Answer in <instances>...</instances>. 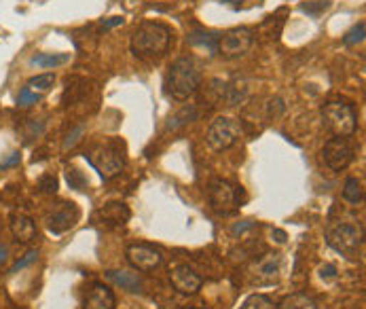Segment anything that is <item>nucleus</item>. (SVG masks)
Returning a JSON list of instances; mask_svg holds the SVG:
<instances>
[{"label":"nucleus","instance_id":"29","mask_svg":"<svg viewBox=\"0 0 366 309\" xmlns=\"http://www.w3.org/2000/svg\"><path fill=\"white\" fill-rule=\"evenodd\" d=\"M83 134H85V125H76V127H73V130L66 134L64 142H62V151L66 153V151L74 149V147H76V142L80 140V136H83Z\"/></svg>","mask_w":366,"mask_h":309},{"label":"nucleus","instance_id":"15","mask_svg":"<svg viewBox=\"0 0 366 309\" xmlns=\"http://www.w3.org/2000/svg\"><path fill=\"white\" fill-rule=\"evenodd\" d=\"M9 227H11V233L13 237L19 241V243H32L38 235V229H36V223L21 214V212H13L11 219H9Z\"/></svg>","mask_w":366,"mask_h":309},{"label":"nucleus","instance_id":"20","mask_svg":"<svg viewBox=\"0 0 366 309\" xmlns=\"http://www.w3.org/2000/svg\"><path fill=\"white\" fill-rule=\"evenodd\" d=\"M278 309H318L315 305V301L309 297V295H305V293H293V295H288Z\"/></svg>","mask_w":366,"mask_h":309},{"label":"nucleus","instance_id":"19","mask_svg":"<svg viewBox=\"0 0 366 309\" xmlns=\"http://www.w3.org/2000/svg\"><path fill=\"white\" fill-rule=\"evenodd\" d=\"M70 60V53H36L32 56V64L41 66V68H58L64 66Z\"/></svg>","mask_w":366,"mask_h":309},{"label":"nucleus","instance_id":"16","mask_svg":"<svg viewBox=\"0 0 366 309\" xmlns=\"http://www.w3.org/2000/svg\"><path fill=\"white\" fill-rule=\"evenodd\" d=\"M117 297L115 293L104 284H93L91 290L83 299V309H115Z\"/></svg>","mask_w":366,"mask_h":309},{"label":"nucleus","instance_id":"37","mask_svg":"<svg viewBox=\"0 0 366 309\" xmlns=\"http://www.w3.org/2000/svg\"><path fill=\"white\" fill-rule=\"evenodd\" d=\"M4 261H6V248L0 243V267H2V263H4Z\"/></svg>","mask_w":366,"mask_h":309},{"label":"nucleus","instance_id":"8","mask_svg":"<svg viewBox=\"0 0 366 309\" xmlns=\"http://www.w3.org/2000/svg\"><path fill=\"white\" fill-rule=\"evenodd\" d=\"M252 43H254V32L250 28H231L219 36L216 51L226 60H235L246 56Z\"/></svg>","mask_w":366,"mask_h":309},{"label":"nucleus","instance_id":"27","mask_svg":"<svg viewBox=\"0 0 366 309\" xmlns=\"http://www.w3.org/2000/svg\"><path fill=\"white\" fill-rule=\"evenodd\" d=\"M38 191L45 195H56L58 193V178L53 174H45L38 178Z\"/></svg>","mask_w":366,"mask_h":309},{"label":"nucleus","instance_id":"31","mask_svg":"<svg viewBox=\"0 0 366 309\" xmlns=\"http://www.w3.org/2000/svg\"><path fill=\"white\" fill-rule=\"evenodd\" d=\"M41 102V93H34L30 91L28 87H23L17 95V104L19 106H32V104H38Z\"/></svg>","mask_w":366,"mask_h":309},{"label":"nucleus","instance_id":"17","mask_svg":"<svg viewBox=\"0 0 366 309\" xmlns=\"http://www.w3.org/2000/svg\"><path fill=\"white\" fill-rule=\"evenodd\" d=\"M284 15H286V11H280V13L267 17V19L261 23V28H258V36H261L263 41H267V43L278 41L280 34H282V28H284V23H286Z\"/></svg>","mask_w":366,"mask_h":309},{"label":"nucleus","instance_id":"2","mask_svg":"<svg viewBox=\"0 0 366 309\" xmlns=\"http://www.w3.org/2000/svg\"><path fill=\"white\" fill-rule=\"evenodd\" d=\"M199 87H202V73L191 58H178L169 66V70L165 75L167 95L182 102V100H189L191 95H195Z\"/></svg>","mask_w":366,"mask_h":309},{"label":"nucleus","instance_id":"34","mask_svg":"<svg viewBox=\"0 0 366 309\" xmlns=\"http://www.w3.org/2000/svg\"><path fill=\"white\" fill-rule=\"evenodd\" d=\"M19 161H21V154L11 153L9 157H6V159H4V161H2V163H0V172H2V169H6V167H13V165H17Z\"/></svg>","mask_w":366,"mask_h":309},{"label":"nucleus","instance_id":"9","mask_svg":"<svg viewBox=\"0 0 366 309\" xmlns=\"http://www.w3.org/2000/svg\"><path fill=\"white\" fill-rule=\"evenodd\" d=\"M324 163L333 169V172H343L350 167V163L354 161V147L350 145L347 138H330L326 145H324Z\"/></svg>","mask_w":366,"mask_h":309},{"label":"nucleus","instance_id":"24","mask_svg":"<svg viewBox=\"0 0 366 309\" xmlns=\"http://www.w3.org/2000/svg\"><path fill=\"white\" fill-rule=\"evenodd\" d=\"M189 43L191 45H199V47H208V51L214 53L216 51L219 36H214L210 32H193V34H189Z\"/></svg>","mask_w":366,"mask_h":309},{"label":"nucleus","instance_id":"7","mask_svg":"<svg viewBox=\"0 0 366 309\" xmlns=\"http://www.w3.org/2000/svg\"><path fill=\"white\" fill-rule=\"evenodd\" d=\"M365 241V231L356 223H339L328 227L326 231V243L341 252V254H354Z\"/></svg>","mask_w":366,"mask_h":309},{"label":"nucleus","instance_id":"18","mask_svg":"<svg viewBox=\"0 0 366 309\" xmlns=\"http://www.w3.org/2000/svg\"><path fill=\"white\" fill-rule=\"evenodd\" d=\"M106 278L121 286L123 290H130V293H140L142 290V280L138 273H132V271H106Z\"/></svg>","mask_w":366,"mask_h":309},{"label":"nucleus","instance_id":"11","mask_svg":"<svg viewBox=\"0 0 366 309\" xmlns=\"http://www.w3.org/2000/svg\"><path fill=\"white\" fill-rule=\"evenodd\" d=\"M252 282L258 284V286H267V284H273L280 280V273H282V256L280 254H265L261 256L252 269Z\"/></svg>","mask_w":366,"mask_h":309},{"label":"nucleus","instance_id":"26","mask_svg":"<svg viewBox=\"0 0 366 309\" xmlns=\"http://www.w3.org/2000/svg\"><path fill=\"white\" fill-rule=\"evenodd\" d=\"M365 32H366V26L365 21H360V23H356L345 36H343V45H347V47H352V45H358V43H362L365 41Z\"/></svg>","mask_w":366,"mask_h":309},{"label":"nucleus","instance_id":"14","mask_svg":"<svg viewBox=\"0 0 366 309\" xmlns=\"http://www.w3.org/2000/svg\"><path fill=\"white\" fill-rule=\"evenodd\" d=\"M130 219H132L130 208L119 201H110L95 212V221L104 227H123Z\"/></svg>","mask_w":366,"mask_h":309},{"label":"nucleus","instance_id":"22","mask_svg":"<svg viewBox=\"0 0 366 309\" xmlns=\"http://www.w3.org/2000/svg\"><path fill=\"white\" fill-rule=\"evenodd\" d=\"M53 83H56V75L53 73H45V75H36V77L30 78L26 87L30 91H34V93H47L53 87Z\"/></svg>","mask_w":366,"mask_h":309},{"label":"nucleus","instance_id":"1","mask_svg":"<svg viewBox=\"0 0 366 309\" xmlns=\"http://www.w3.org/2000/svg\"><path fill=\"white\" fill-rule=\"evenodd\" d=\"M172 45V30L159 21H142L132 36V53L140 60H159Z\"/></svg>","mask_w":366,"mask_h":309},{"label":"nucleus","instance_id":"33","mask_svg":"<svg viewBox=\"0 0 366 309\" xmlns=\"http://www.w3.org/2000/svg\"><path fill=\"white\" fill-rule=\"evenodd\" d=\"M123 21H125V19H123V17H119V15H117V17H106V19H102V21H100V28H102V30H110V28L123 26Z\"/></svg>","mask_w":366,"mask_h":309},{"label":"nucleus","instance_id":"36","mask_svg":"<svg viewBox=\"0 0 366 309\" xmlns=\"http://www.w3.org/2000/svg\"><path fill=\"white\" fill-rule=\"evenodd\" d=\"M271 237H276L278 243H286V233L282 231V229H273V231H271Z\"/></svg>","mask_w":366,"mask_h":309},{"label":"nucleus","instance_id":"3","mask_svg":"<svg viewBox=\"0 0 366 309\" xmlns=\"http://www.w3.org/2000/svg\"><path fill=\"white\" fill-rule=\"evenodd\" d=\"M322 121L328 132L339 138H350L358 130V117L354 106L339 100H330L322 106Z\"/></svg>","mask_w":366,"mask_h":309},{"label":"nucleus","instance_id":"38","mask_svg":"<svg viewBox=\"0 0 366 309\" xmlns=\"http://www.w3.org/2000/svg\"><path fill=\"white\" fill-rule=\"evenodd\" d=\"M222 2H226V4H239V2H244V0H222Z\"/></svg>","mask_w":366,"mask_h":309},{"label":"nucleus","instance_id":"25","mask_svg":"<svg viewBox=\"0 0 366 309\" xmlns=\"http://www.w3.org/2000/svg\"><path fill=\"white\" fill-rule=\"evenodd\" d=\"M239 309H276V305L267 295H250Z\"/></svg>","mask_w":366,"mask_h":309},{"label":"nucleus","instance_id":"4","mask_svg":"<svg viewBox=\"0 0 366 309\" xmlns=\"http://www.w3.org/2000/svg\"><path fill=\"white\" fill-rule=\"evenodd\" d=\"M85 159L95 167V172L104 178V180H113L115 176H119L125 167V157L121 153L117 142H104V145H95L91 147Z\"/></svg>","mask_w":366,"mask_h":309},{"label":"nucleus","instance_id":"21","mask_svg":"<svg viewBox=\"0 0 366 309\" xmlns=\"http://www.w3.org/2000/svg\"><path fill=\"white\" fill-rule=\"evenodd\" d=\"M343 199L352 206H358L365 199V189L358 178H347L343 187Z\"/></svg>","mask_w":366,"mask_h":309},{"label":"nucleus","instance_id":"30","mask_svg":"<svg viewBox=\"0 0 366 309\" xmlns=\"http://www.w3.org/2000/svg\"><path fill=\"white\" fill-rule=\"evenodd\" d=\"M38 261V250H30L28 254H23L19 261H15V265L9 269V273H17L19 269H23V267H28V265H32V263H36Z\"/></svg>","mask_w":366,"mask_h":309},{"label":"nucleus","instance_id":"5","mask_svg":"<svg viewBox=\"0 0 366 309\" xmlns=\"http://www.w3.org/2000/svg\"><path fill=\"white\" fill-rule=\"evenodd\" d=\"M208 197H210L212 210L219 216H231L239 210L241 199H244V191H241V187H235L229 180L214 178L208 187Z\"/></svg>","mask_w":366,"mask_h":309},{"label":"nucleus","instance_id":"28","mask_svg":"<svg viewBox=\"0 0 366 309\" xmlns=\"http://www.w3.org/2000/svg\"><path fill=\"white\" fill-rule=\"evenodd\" d=\"M286 112V104L282 98H271L267 102V119H280Z\"/></svg>","mask_w":366,"mask_h":309},{"label":"nucleus","instance_id":"13","mask_svg":"<svg viewBox=\"0 0 366 309\" xmlns=\"http://www.w3.org/2000/svg\"><path fill=\"white\" fill-rule=\"evenodd\" d=\"M172 286L180 293V295H197L202 288V278L189 267V265H178L172 269L169 273Z\"/></svg>","mask_w":366,"mask_h":309},{"label":"nucleus","instance_id":"6","mask_svg":"<svg viewBox=\"0 0 366 309\" xmlns=\"http://www.w3.org/2000/svg\"><path fill=\"white\" fill-rule=\"evenodd\" d=\"M244 136L241 123L231 117H219L210 123L206 132V140L214 151H229L233 149Z\"/></svg>","mask_w":366,"mask_h":309},{"label":"nucleus","instance_id":"35","mask_svg":"<svg viewBox=\"0 0 366 309\" xmlns=\"http://www.w3.org/2000/svg\"><path fill=\"white\" fill-rule=\"evenodd\" d=\"M335 273H337V269H335L333 265H324V267L320 269V276H322V278H335Z\"/></svg>","mask_w":366,"mask_h":309},{"label":"nucleus","instance_id":"32","mask_svg":"<svg viewBox=\"0 0 366 309\" xmlns=\"http://www.w3.org/2000/svg\"><path fill=\"white\" fill-rule=\"evenodd\" d=\"M68 184L76 189V191H83L87 187V178L78 172V169H68Z\"/></svg>","mask_w":366,"mask_h":309},{"label":"nucleus","instance_id":"12","mask_svg":"<svg viewBox=\"0 0 366 309\" xmlns=\"http://www.w3.org/2000/svg\"><path fill=\"white\" fill-rule=\"evenodd\" d=\"M47 227H49V231L51 233H66L68 229H73L74 225H76V221H78V210H76V206L74 204H60V206H56V208H51L49 212H47Z\"/></svg>","mask_w":366,"mask_h":309},{"label":"nucleus","instance_id":"23","mask_svg":"<svg viewBox=\"0 0 366 309\" xmlns=\"http://www.w3.org/2000/svg\"><path fill=\"white\" fill-rule=\"evenodd\" d=\"M195 119H197L195 106H184L178 115H174V117L169 119L167 130H178V127H182V125H187V123H191V121H195Z\"/></svg>","mask_w":366,"mask_h":309},{"label":"nucleus","instance_id":"10","mask_svg":"<svg viewBox=\"0 0 366 309\" xmlns=\"http://www.w3.org/2000/svg\"><path fill=\"white\" fill-rule=\"evenodd\" d=\"M125 258L127 263L136 269V271H155L161 263H163V254L159 248H155L152 243H132L125 250Z\"/></svg>","mask_w":366,"mask_h":309}]
</instances>
